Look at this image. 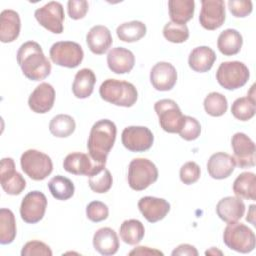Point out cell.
Here are the masks:
<instances>
[{"label":"cell","instance_id":"6da1fadb","mask_svg":"<svg viewBox=\"0 0 256 256\" xmlns=\"http://www.w3.org/2000/svg\"><path fill=\"white\" fill-rule=\"evenodd\" d=\"M17 62L29 80L41 81L51 74V63L37 42L28 41L22 44L17 52Z\"/></svg>","mask_w":256,"mask_h":256},{"label":"cell","instance_id":"7a4b0ae2","mask_svg":"<svg viewBox=\"0 0 256 256\" xmlns=\"http://www.w3.org/2000/svg\"><path fill=\"white\" fill-rule=\"evenodd\" d=\"M117 136V127L108 119L97 121L91 128L88 138V152L97 163L106 165L107 157L113 148Z\"/></svg>","mask_w":256,"mask_h":256},{"label":"cell","instance_id":"3957f363","mask_svg":"<svg viewBox=\"0 0 256 256\" xmlns=\"http://www.w3.org/2000/svg\"><path fill=\"white\" fill-rule=\"evenodd\" d=\"M99 94L104 101L126 108L134 106L138 100L136 87L130 82L117 79L105 80L99 88Z\"/></svg>","mask_w":256,"mask_h":256},{"label":"cell","instance_id":"277c9868","mask_svg":"<svg viewBox=\"0 0 256 256\" xmlns=\"http://www.w3.org/2000/svg\"><path fill=\"white\" fill-rule=\"evenodd\" d=\"M156 165L146 158L133 159L128 168V183L131 189L143 191L158 180Z\"/></svg>","mask_w":256,"mask_h":256},{"label":"cell","instance_id":"5b68a950","mask_svg":"<svg viewBox=\"0 0 256 256\" xmlns=\"http://www.w3.org/2000/svg\"><path fill=\"white\" fill-rule=\"evenodd\" d=\"M223 241L225 245L239 253L247 254L255 248V234L245 224L234 222L229 223L223 233Z\"/></svg>","mask_w":256,"mask_h":256},{"label":"cell","instance_id":"8992f818","mask_svg":"<svg viewBox=\"0 0 256 256\" xmlns=\"http://www.w3.org/2000/svg\"><path fill=\"white\" fill-rule=\"evenodd\" d=\"M20 164L24 173L34 181L46 179L53 171L51 158L47 154L35 149L25 151L21 156Z\"/></svg>","mask_w":256,"mask_h":256},{"label":"cell","instance_id":"52a82bcc","mask_svg":"<svg viewBox=\"0 0 256 256\" xmlns=\"http://www.w3.org/2000/svg\"><path fill=\"white\" fill-rule=\"evenodd\" d=\"M249 78L248 67L240 61L223 62L216 72V79L219 85L226 90H236L243 87Z\"/></svg>","mask_w":256,"mask_h":256},{"label":"cell","instance_id":"ba28073f","mask_svg":"<svg viewBox=\"0 0 256 256\" xmlns=\"http://www.w3.org/2000/svg\"><path fill=\"white\" fill-rule=\"evenodd\" d=\"M155 112L161 128L167 133H179L185 120L178 104L171 99H162L155 103Z\"/></svg>","mask_w":256,"mask_h":256},{"label":"cell","instance_id":"9c48e42d","mask_svg":"<svg viewBox=\"0 0 256 256\" xmlns=\"http://www.w3.org/2000/svg\"><path fill=\"white\" fill-rule=\"evenodd\" d=\"M50 58L52 62L58 66L73 69L82 63L84 51L76 42L60 41L52 45Z\"/></svg>","mask_w":256,"mask_h":256},{"label":"cell","instance_id":"30bf717a","mask_svg":"<svg viewBox=\"0 0 256 256\" xmlns=\"http://www.w3.org/2000/svg\"><path fill=\"white\" fill-rule=\"evenodd\" d=\"M38 23L54 34H61L64 30L65 13L61 3L51 1L35 11Z\"/></svg>","mask_w":256,"mask_h":256},{"label":"cell","instance_id":"8fae6325","mask_svg":"<svg viewBox=\"0 0 256 256\" xmlns=\"http://www.w3.org/2000/svg\"><path fill=\"white\" fill-rule=\"evenodd\" d=\"M47 204V198L42 192H29L23 198L20 206L22 220L28 224H36L40 222L45 216Z\"/></svg>","mask_w":256,"mask_h":256},{"label":"cell","instance_id":"7c38bea8","mask_svg":"<svg viewBox=\"0 0 256 256\" xmlns=\"http://www.w3.org/2000/svg\"><path fill=\"white\" fill-rule=\"evenodd\" d=\"M154 143V135L152 131L143 126H130L122 132V144L131 152L148 151Z\"/></svg>","mask_w":256,"mask_h":256},{"label":"cell","instance_id":"4fadbf2b","mask_svg":"<svg viewBox=\"0 0 256 256\" xmlns=\"http://www.w3.org/2000/svg\"><path fill=\"white\" fill-rule=\"evenodd\" d=\"M0 183L3 190L12 196L20 195L26 188L24 177L16 171L12 158H3L0 165Z\"/></svg>","mask_w":256,"mask_h":256},{"label":"cell","instance_id":"5bb4252c","mask_svg":"<svg viewBox=\"0 0 256 256\" xmlns=\"http://www.w3.org/2000/svg\"><path fill=\"white\" fill-rule=\"evenodd\" d=\"M199 16L201 26L209 31L219 29L226 20L225 3L223 0H202Z\"/></svg>","mask_w":256,"mask_h":256},{"label":"cell","instance_id":"9a60e30c","mask_svg":"<svg viewBox=\"0 0 256 256\" xmlns=\"http://www.w3.org/2000/svg\"><path fill=\"white\" fill-rule=\"evenodd\" d=\"M236 166L241 169L255 166V143L246 134L238 132L231 140Z\"/></svg>","mask_w":256,"mask_h":256},{"label":"cell","instance_id":"2e32d148","mask_svg":"<svg viewBox=\"0 0 256 256\" xmlns=\"http://www.w3.org/2000/svg\"><path fill=\"white\" fill-rule=\"evenodd\" d=\"M106 165L95 162L89 154L81 152H73L66 156L63 162L65 171L73 175H84L90 177L95 172L104 168Z\"/></svg>","mask_w":256,"mask_h":256},{"label":"cell","instance_id":"e0dca14e","mask_svg":"<svg viewBox=\"0 0 256 256\" xmlns=\"http://www.w3.org/2000/svg\"><path fill=\"white\" fill-rule=\"evenodd\" d=\"M177 78L176 68L168 62H158L150 72L152 86L161 92L172 90L177 83Z\"/></svg>","mask_w":256,"mask_h":256},{"label":"cell","instance_id":"ac0fdd59","mask_svg":"<svg viewBox=\"0 0 256 256\" xmlns=\"http://www.w3.org/2000/svg\"><path fill=\"white\" fill-rule=\"evenodd\" d=\"M138 208L148 222L156 223L167 216L170 212L171 205L163 198L146 196L139 200Z\"/></svg>","mask_w":256,"mask_h":256},{"label":"cell","instance_id":"d6986e66","mask_svg":"<svg viewBox=\"0 0 256 256\" xmlns=\"http://www.w3.org/2000/svg\"><path fill=\"white\" fill-rule=\"evenodd\" d=\"M55 89L49 83H41L31 93L28 99L30 109L37 114H45L49 112L55 103Z\"/></svg>","mask_w":256,"mask_h":256},{"label":"cell","instance_id":"ffe728a7","mask_svg":"<svg viewBox=\"0 0 256 256\" xmlns=\"http://www.w3.org/2000/svg\"><path fill=\"white\" fill-rule=\"evenodd\" d=\"M235 168L236 162L233 156L224 152L213 154L207 163L209 175L216 180H223L230 177Z\"/></svg>","mask_w":256,"mask_h":256},{"label":"cell","instance_id":"44dd1931","mask_svg":"<svg viewBox=\"0 0 256 256\" xmlns=\"http://www.w3.org/2000/svg\"><path fill=\"white\" fill-rule=\"evenodd\" d=\"M245 204L239 197L228 196L221 199L217 206L216 212L219 218L226 223L238 222L245 214Z\"/></svg>","mask_w":256,"mask_h":256},{"label":"cell","instance_id":"7402d4cb","mask_svg":"<svg viewBox=\"0 0 256 256\" xmlns=\"http://www.w3.org/2000/svg\"><path fill=\"white\" fill-rule=\"evenodd\" d=\"M107 64L109 69L115 74H126L134 68L135 56L132 51L126 48L116 47L109 51Z\"/></svg>","mask_w":256,"mask_h":256},{"label":"cell","instance_id":"603a6c76","mask_svg":"<svg viewBox=\"0 0 256 256\" xmlns=\"http://www.w3.org/2000/svg\"><path fill=\"white\" fill-rule=\"evenodd\" d=\"M86 42L93 54L103 55L112 46L113 38L110 30L106 26L96 25L89 30L86 36Z\"/></svg>","mask_w":256,"mask_h":256},{"label":"cell","instance_id":"cb8c5ba5","mask_svg":"<svg viewBox=\"0 0 256 256\" xmlns=\"http://www.w3.org/2000/svg\"><path fill=\"white\" fill-rule=\"evenodd\" d=\"M94 249L104 256H111L118 252L120 242L117 233L109 227L97 230L93 236Z\"/></svg>","mask_w":256,"mask_h":256},{"label":"cell","instance_id":"d4e9b609","mask_svg":"<svg viewBox=\"0 0 256 256\" xmlns=\"http://www.w3.org/2000/svg\"><path fill=\"white\" fill-rule=\"evenodd\" d=\"M21 19L14 10H4L0 14V41L12 43L20 35Z\"/></svg>","mask_w":256,"mask_h":256},{"label":"cell","instance_id":"484cf974","mask_svg":"<svg viewBox=\"0 0 256 256\" xmlns=\"http://www.w3.org/2000/svg\"><path fill=\"white\" fill-rule=\"evenodd\" d=\"M217 59L216 53L208 46H200L193 49L189 55V67L199 73H205L212 69Z\"/></svg>","mask_w":256,"mask_h":256},{"label":"cell","instance_id":"4316f807","mask_svg":"<svg viewBox=\"0 0 256 256\" xmlns=\"http://www.w3.org/2000/svg\"><path fill=\"white\" fill-rule=\"evenodd\" d=\"M95 83H96L95 73L88 68L81 69L76 73L74 82L72 85V91L74 96L78 99L89 98L94 91Z\"/></svg>","mask_w":256,"mask_h":256},{"label":"cell","instance_id":"83f0119b","mask_svg":"<svg viewBox=\"0 0 256 256\" xmlns=\"http://www.w3.org/2000/svg\"><path fill=\"white\" fill-rule=\"evenodd\" d=\"M169 15L171 22L186 25L189 22L195 12V1L194 0H170L168 1Z\"/></svg>","mask_w":256,"mask_h":256},{"label":"cell","instance_id":"f1b7e54d","mask_svg":"<svg viewBox=\"0 0 256 256\" xmlns=\"http://www.w3.org/2000/svg\"><path fill=\"white\" fill-rule=\"evenodd\" d=\"M243 37L235 29H226L218 37L217 46L224 56H234L241 51Z\"/></svg>","mask_w":256,"mask_h":256},{"label":"cell","instance_id":"f546056e","mask_svg":"<svg viewBox=\"0 0 256 256\" xmlns=\"http://www.w3.org/2000/svg\"><path fill=\"white\" fill-rule=\"evenodd\" d=\"M234 194L246 200L256 199V176L252 172L241 173L233 183Z\"/></svg>","mask_w":256,"mask_h":256},{"label":"cell","instance_id":"4dcf8cb0","mask_svg":"<svg viewBox=\"0 0 256 256\" xmlns=\"http://www.w3.org/2000/svg\"><path fill=\"white\" fill-rule=\"evenodd\" d=\"M17 235L16 219L10 209L0 210V243L2 245L11 244Z\"/></svg>","mask_w":256,"mask_h":256},{"label":"cell","instance_id":"1f68e13d","mask_svg":"<svg viewBox=\"0 0 256 256\" xmlns=\"http://www.w3.org/2000/svg\"><path fill=\"white\" fill-rule=\"evenodd\" d=\"M144 235L145 227L139 220H126L120 226V237L128 245L139 244L144 238Z\"/></svg>","mask_w":256,"mask_h":256},{"label":"cell","instance_id":"d6a6232c","mask_svg":"<svg viewBox=\"0 0 256 256\" xmlns=\"http://www.w3.org/2000/svg\"><path fill=\"white\" fill-rule=\"evenodd\" d=\"M48 188L52 196L60 201L69 200L75 193L74 183L62 175L53 177L48 183Z\"/></svg>","mask_w":256,"mask_h":256},{"label":"cell","instance_id":"836d02e7","mask_svg":"<svg viewBox=\"0 0 256 256\" xmlns=\"http://www.w3.org/2000/svg\"><path fill=\"white\" fill-rule=\"evenodd\" d=\"M116 33L121 41L133 43L141 40L146 35L147 27L141 21H131L118 26Z\"/></svg>","mask_w":256,"mask_h":256},{"label":"cell","instance_id":"e575fe53","mask_svg":"<svg viewBox=\"0 0 256 256\" xmlns=\"http://www.w3.org/2000/svg\"><path fill=\"white\" fill-rule=\"evenodd\" d=\"M76 122L73 117L66 114H59L51 120L49 130L51 134L57 138H67L74 133Z\"/></svg>","mask_w":256,"mask_h":256},{"label":"cell","instance_id":"d590c367","mask_svg":"<svg viewBox=\"0 0 256 256\" xmlns=\"http://www.w3.org/2000/svg\"><path fill=\"white\" fill-rule=\"evenodd\" d=\"M232 115L240 121H249L252 119L256 112L255 97L247 96L236 99L231 107Z\"/></svg>","mask_w":256,"mask_h":256},{"label":"cell","instance_id":"8d00e7d4","mask_svg":"<svg viewBox=\"0 0 256 256\" xmlns=\"http://www.w3.org/2000/svg\"><path fill=\"white\" fill-rule=\"evenodd\" d=\"M204 109L212 117H221L227 112L228 101L223 94L212 92L204 100Z\"/></svg>","mask_w":256,"mask_h":256},{"label":"cell","instance_id":"74e56055","mask_svg":"<svg viewBox=\"0 0 256 256\" xmlns=\"http://www.w3.org/2000/svg\"><path fill=\"white\" fill-rule=\"evenodd\" d=\"M113 185V177L108 169L105 167L95 172L89 177V187L98 194L107 193Z\"/></svg>","mask_w":256,"mask_h":256},{"label":"cell","instance_id":"f35d334b","mask_svg":"<svg viewBox=\"0 0 256 256\" xmlns=\"http://www.w3.org/2000/svg\"><path fill=\"white\" fill-rule=\"evenodd\" d=\"M163 35L166 40L171 43H184L189 38V29L187 25H180L173 22H168L163 28Z\"/></svg>","mask_w":256,"mask_h":256},{"label":"cell","instance_id":"ab89813d","mask_svg":"<svg viewBox=\"0 0 256 256\" xmlns=\"http://www.w3.org/2000/svg\"><path fill=\"white\" fill-rule=\"evenodd\" d=\"M201 134V125L199 121L191 116H185L184 124L179 132L182 139L186 141H194L199 138Z\"/></svg>","mask_w":256,"mask_h":256},{"label":"cell","instance_id":"60d3db41","mask_svg":"<svg viewBox=\"0 0 256 256\" xmlns=\"http://www.w3.org/2000/svg\"><path fill=\"white\" fill-rule=\"evenodd\" d=\"M86 216L92 222H102L108 218L109 208L101 201H93L86 207Z\"/></svg>","mask_w":256,"mask_h":256},{"label":"cell","instance_id":"b9f144b4","mask_svg":"<svg viewBox=\"0 0 256 256\" xmlns=\"http://www.w3.org/2000/svg\"><path fill=\"white\" fill-rule=\"evenodd\" d=\"M200 176V166L193 161L185 163L180 169V180L185 185H192L196 183L199 180Z\"/></svg>","mask_w":256,"mask_h":256},{"label":"cell","instance_id":"7bdbcfd3","mask_svg":"<svg viewBox=\"0 0 256 256\" xmlns=\"http://www.w3.org/2000/svg\"><path fill=\"white\" fill-rule=\"evenodd\" d=\"M22 256H52L53 252L50 247L41 241L27 242L21 251Z\"/></svg>","mask_w":256,"mask_h":256},{"label":"cell","instance_id":"ee69618b","mask_svg":"<svg viewBox=\"0 0 256 256\" xmlns=\"http://www.w3.org/2000/svg\"><path fill=\"white\" fill-rule=\"evenodd\" d=\"M228 8L236 18H245L252 13L253 3L250 0H229Z\"/></svg>","mask_w":256,"mask_h":256},{"label":"cell","instance_id":"f6af8a7d","mask_svg":"<svg viewBox=\"0 0 256 256\" xmlns=\"http://www.w3.org/2000/svg\"><path fill=\"white\" fill-rule=\"evenodd\" d=\"M67 7L68 15L73 20L83 19L89 10V4L86 0H70Z\"/></svg>","mask_w":256,"mask_h":256},{"label":"cell","instance_id":"bcb514c9","mask_svg":"<svg viewBox=\"0 0 256 256\" xmlns=\"http://www.w3.org/2000/svg\"><path fill=\"white\" fill-rule=\"evenodd\" d=\"M198 251L197 249L189 244H181L179 245L175 250H173L172 255L176 256V255H188V256H198Z\"/></svg>","mask_w":256,"mask_h":256},{"label":"cell","instance_id":"7dc6e473","mask_svg":"<svg viewBox=\"0 0 256 256\" xmlns=\"http://www.w3.org/2000/svg\"><path fill=\"white\" fill-rule=\"evenodd\" d=\"M129 255H163V252L156 249H151L149 247L140 246L130 251Z\"/></svg>","mask_w":256,"mask_h":256},{"label":"cell","instance_id":"c3c4849f","mask_svg":"<svg viewBox=\"0 0 256 256\" xmlns=\"http://www.w3.org/2000/svg\"><path fill=\"white\" fill-rule=\"evenodd\" d=\"M254 218H255V205H251L246 220H247L248 222H250L252 225H255V220H254Z\"/></svg>","mask_w":256,"mask_h":256},{"label":"cell","instance_id":"681fc988","mask_svg":"<svg viewBox=\"0 0 256 256\" xmlns=\"http://www.w3.org/2000/svg\"><path fill=\"white\" fill-rule=\"evenodd\" d=\"M205 254H206V255H217V254H219V255H223V252H222V251H220V250H218V249H216L215 247H212L210 250L206 251V252H205Z\"/></svg>","mask_w":256,"mask_h":256}]
</instances>
